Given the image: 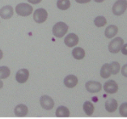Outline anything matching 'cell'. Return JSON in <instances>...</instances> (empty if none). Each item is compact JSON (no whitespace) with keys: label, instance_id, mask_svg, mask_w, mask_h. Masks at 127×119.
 I'll return each instance as SVG.
<instances>
[{"label":"cell","instance_id":"obj_5","mask_svg":"<svg viewBox=\"0 0 127 119\" xmlns=\"http://www.w3.org/2000/svg\"><path fill=\"white\" fill-rule=\"evenodd\" d=\"M48 13L44 8H37L33 13V20L37 24H42L47 20Z\"/></svg>","mask_w":127,"mask_h":119},{"label":"cell","instance_id":"obj_27","mask_svg":"<svg viewBox=\"0 0 127 119\" xmlns=\"http://www.w3.org/2000/svg\"><path fill=\"white\" fill-rule=\"evenodd\" d=\"M75 2L80 4H84V3H88V2H91V0H75Z\"/></svg>","mask_w":127,"mask_h":119},{"label":"cell","instance_id":"obj_16","mask_svg":"<svg viewBox=\"0 0 127 119\" xmlns=\"http://www.w3.org/2000/svg\"><path fill=\"white\" fill-rule=\"evenodd\" d=\"M100 76L103 79H108L112 76V71H111V66L110 63H105L102 66L100 69Z\"/></svg>","mask_w":127,"mask_h":119},{"label":"cell","instance_id":"obj_10","mask_svg":"<svg viewBox=\"0 0 127 119\" xmlns=\"http://www.w3.org/2000/svg\"><path fill=\"white\" fill-rule=\"evenodd\" d=\"M14 14L13 7L10 5H7L2 7L0 9V17H2L4 20H8L12 17V15Z\"/></svg>","mask_w":127,"mask_h":119},{"label":"cell","instance_id":"obj_8","mask_svg":"<svg viewBox=\"0 0 127 119\" xmlns=\"http://www.w3.org/2000/svg\"><path fill=\"white\" fill-rule=\"evenodd\" d=\"M103 88L104 92L108 94H114L118 91V84L114 80H108L107 82H105Z\"/></svg>","mask_w":127,"mask_h":119},{"label":"cell","instance_id":"obj_26","mask_svg":"<svg viewBox=\"0 0 127 119\" xmlns=\"http://www.w3.org/2000/svg\"><path fill=\"white\" fill-rule=\"evenodd\" d=\"M121 51H122L123 55L127 56V43L126 44H125V43L123 44L122 49H121Z\"/></svg>","mask_w":127,"mask_h":119},{"label":"cell","instance_id":"obj_13","mask_svg":"<svg viewBox=\"0 0 127 119\" xmlns=\"http://www.w3.org/2000/svg\"><path fill=\"white\" fill-rule=\"evenodd\" d=\"M104 107H105V109L107 110V112L113 113L117 110V108H118V103H117V101L115 99L110 98L105 101Z\"/></svg>","mask_w":127,"mask_h":119},{"label":"cell","instance_id":"obj_19","mask_svg":"<svg viewBox=\"0 0 127 119\" xmlns=\"http://www.w3.org/2000/svg\"><path fill=\"white\" fill-rule=\"evenodd\" d=\"M83 109L84 113L88 116H92V114H93L94 110H95L94 105L91 101H85L84 103H83Z\"/></svg>","mask_w":127,"mask_h":119},{"label":"cell","instance_id":"obj_25","mask_svg":"<svg viewBox=\"0 0 127 119\" xmlns=\"http://www.w3.org/2000/svg\"><path fill=\"white\" fill-rule=\"evenodd\" d=\"M121 71H122V75L124 77L127 78V63L125 64L123 67L121 68Z\"/></svg>","mask_w":127,"mask_h":119},{"label":"cell","instance_id":"obj_28","mask_svg":"<svg viewBox=\"0 0 127 119\" xmlns=\"http://www.w3.org/2000/svg\"><path fill=\"white\" fill-rule=\"evenodd\" d=\"M42 0H28V2H29V3H32V4H38Z\"/></svg>","mask_w":127,"mask_h":119},{"label":"cell","instance_id":"obj_12","mask_svg":"<svg viewBox=\"0 0 127 119\" xmlns=\"http://www.w3.org/2000/svg\"><path fill=\"white\" fill-rule=\"evenodd\" d=\"M63 82L64 85L66 87H68V88H73V87H75L78 84L79 80L77 76H74V75H69V76L65 77Z\"/></svg>","mask_w":127,"mask_h":119},{"label":"cell","instance_id":"obj_17","mask_svg":"<svg viewBox=\"0 0 127 119\" xmlns=\"http://www.w3.org/2000/svg\"><path fill=\"white\" fill-rule=\"evenodd\" d=\"M72 56L77 60H81L85 57V50L81 47H75L72 50Z\"/></svg>","mask_w":127,"mask_h":119},{"label":"cell","instance_id":"obj_32","mask_svg":"<svg viewBox=\"0 0 127 119\" xmlns=\"http://www.w3.org/2000/svg\"><path fill=\"white\" fill-rule=\"evenodd\" d=\"M92 100L94 101V102H97L98 101V98L97 97H93V98H92Z\"/></svg>","mask_w":127,"mask_h":119},{"label":"cell","instance_id":"obj_2","mask_svg":"<svg viewBox=\"0 0 127 119\" xmlns=\"http://www.w3.org/2000/svg\"><path fill=\"white\" fill-rule=\"evenodd\" d=\"M127 9V0H117L112 7L113 15L119 16L125 13Z\"/></svg>","mask_w":127,"mask_h":119},{"label":"cell","instance_id":"obj_4","mask_svg":"<svg viewBox=\"0 0 127 119\" xmlns=\"http://www.w3.org/2000/svg\"><path fill=\"white\" fill-rule=\"evenodd\" d=\"M33 11L32 7L30 4L20 3L15 7V11L20 16H29Z\"/></svg>","mask_w":127,"mask_h":119},{"label":"cell","instance_id":"obj_11","mask_svg":"<svg viewBox=\"0 0 127 119\" xmlns=\"http://www.w3.org/2000/svg\"><path fill=\"white\" fill-rule=\"evenodd\" d=\"M29 77V71L27 69H20L17 71L15 79L16 81L20 83H24L28 80Z\"/></svg>","mask_w":127,"mask_h":119},{"label":"cell","instance_id":"obj_1","mask_svg":"<svg viewBox=\"0 0 127 119\" xmlns=\"http://www.w3.org/2000/svg\"><path fill=\"white\" fill-rule=\"evenodd\" d=\"M68 29H69V27H68V25L66 23L62 21L58 22L53 27V34L56 37L62 38V37H63L66 35V33L68 31Z\"/></svg>","mask_w":127,"mask_h":119},{"label":"cell","instance_id":"obj_7","mask_svg":"<svg viewBox=\"0 0 127 119\" xmlns=\"http://www.w3.org/2000/svg\"><path fill=\"white\" fill-rule=\"evenodd\" d=\"M40 103H41V107L46 109V110H50L54 106V101L49 96L44 95L40 99Z\"/></svg>","mask_w":127,"mask_h":119},{"label":"cell","instance_id":"obj_21","mask_svg":"<svg viewBox=\"0 0 127 119\" xmlns=\"http://www.w3.org/2000/svg\"><path fill=\"white\" fill-rule=\"evenodd\" d=\"M11 75V71L6 66H2L0 67V79H7Z\"/></svg>","mask_w":127,"mask_h":119},{"label":"cell","instance_id":"obj_18","mask_svg":"<svg viewBox=\"0 0 127 119\" xmlns=\"http://www.w3.org/2000/svg\"><path fill=\"white\" fill-rule=\"evenodd\" d=\"M70 110L66 106H59L56 110V116L58 118H68L70 117Z\"/></svg>","mask_w":127,"mask_h":119},{"label":"cell","instance_id":"obj_22","mask_svg":"<svg viewBox=\"0 0 127 119\" xmlns=\"http://www.w3.org/2000/svg\"><path fill=\"white\" fill-rule=\"evenodd\" d=\"M106 24H107L106 18H105L104 16H102V15L95 17V20H94V24L98 28L104 27Z\"/></svg>","mask_w":127,"mask_h":119},{"label":"cell","instance_id":"obj_24","mask_svg":"<svg viewBox=\"0 0 127 119\" xmlns=\"http://www.w3.org/2000/svg\"><path fill=\"white\" fill-rule=\"evenodd\" d=\"M119 114L122 117L127 118V102L122 103L119 107Z\"/></svg>","mask_w":127,"mask_h":119},{"label":"cell","instance_id":"obj_9","mask_svg":"<svg viewBox=\"0 0 127 119\" xmlns=\"http://www.w3.org/2000/svg\"><path fill=\"white\" fill-rule=\"evenodd\" d=\"M79 37L75 33H69L65 37L64 43L68 47H74L79 43Z\"/></svg>","mask_w":127,"mask_h":119},{"label":"cell","instance_id":"obj_29","mask_svg":"<svg viewBox=\"0 0 127 119\" xmlns=\"http://www.w3.org/2000/svg\"><path fill=\"white\" fill-rule=\"evenodd\" d=\"M2 57H3V54H2V51L0 49V60L2 58Z\"/></svg>","mask_w":127,"mask_h":119},{"label":"cell","instance_id":"obj_30","mask_svg":"<svg viewBox=\"0 0 127 119\" xmlns=\"http://www.w3.org/2000/svg\"><path fill=\"white\" fill-rule=\"evenodd\" d=\"M2 87H3V83H2V81L0 79V89L2 88Z\"/></svg>","mask_w":127,"mask_h":119},{"label":"cell","instance_id":"obj_20","mask_svg":"<svg viewBox=\"0 0 127 119\" xmlns=\"http://www.w3.org/2000/svg\"><path fill=\"white\" fill-rule=\"evenodd\" d=\"M57 7L58 9H60L62 11L67 10V9H69L70 7V0H58Z\"/></svg>","mask_w":127,"mask_h":119},{"label":"cell","instance_id":"obj_14","mask_svg":"<svg viewBox=\"0 0 127 119\" xmlns=\"http://www.w3.org/2000/svg\"><path fill=\"white\" fill-rule=\"evenodd\" d=\"M118 33V27L114 24L108 25L104 31V36L107 38H113Z\"/></svg>","mask_w":127,"mask_h":119},{"label":"cell","instance_id":"obj_31","mask_svg":"<svg viewBox=\"0 0 127 119\" xmlns=\"http://www.w3.org/2000/svg\"><path fill=\"white\" fill-rule=\"evenodd\" d=\"M95 2H103L104 0H94Z\"/></svg>","mask_w":127,"mask_h":119},{"label":"cell","instance_id":"obj_15","mask_svg":"<svg viewBox=\"0 0 127 119\" xmlns=\"http://www.w3.org/2000/svg\"><path fill=\"white\" fill-rule=\"evenodd\" d=\"M14 112L16 117H25L29 113V109L25 105L20 104L15 106Z\"/></svg>","mask_w":127,"mask_h":119},{"label":"cell","instance_id":"obj_23","mask_svg":"<svg viewBox=\"0 0 127 119\" xmlns=\"http://www.w3.org/2000/svg\"><path fill=\"white\" fill-rule=\"evenodd\" d=\"M111 71H112V75H117L121 71V65L117 62H113L110 63Z\"/></svg>","mask_w":127,"mask_h":119},{"label":"cell","instance_id":"obj_3","mask_svg":"<svg viewBox=\"0 0 127 119\" xmlns=\"http://www.w3.org/2000/svg\"><path fill=\"white\" fill-rule=\"evenodd\" d=\"M124 44V40L122 37H115L108 44V50L112 54H117L121 51V49Z\"/></svg>","mask_w":127,"mask_h":119},{"label":"cell","instance_id":"obj_6","mask_svg":"<svg viewBox=\"0 0 127 119\" xmlns=\"http://www.w3.org/2000/svg\"><path fill=\"white\" fill-rule=\"evenodd\" d=\"M87 91L90 93H96L100 92L102 89V84L97 81H88L85 84Z\"/></svg>","mask_w":127,"mask_h":119}]
</instances>
